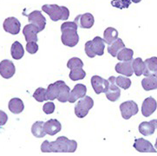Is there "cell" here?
I'll list each match as a JSON object with an SVG mask.
<instances>
[{"instance_id":"21","label":"cell","mask_w":157,"mask_h":156,"mask_svg":"<svg viewBox=\"0 0 157 156\" xmlns=\"http://www.w3.org/2000/svg\"><path fill=\"white\" fill-rule=\"evenodd\" d=\"M70 93H71L70 87L66 85L63 81H59V91L56 99L60 102H66L69 100Z\"/></svg>"},{"instance_id":"23","label":"cell","mask_w":157,"mask_h":156,"mask_svg":"<svg viewBox=\"0 0 157 156\" xmlns=\"http://www.w3.org/2000/svg\"><path fill=\"white\" fill-rule=\"evenodd\" d=\"M10 54H11L12 58H14L15 60H19L24 56L25 50H24L23 45L21 44L19 42L16 41L12 44L11 48H10Z\"/></svg>"},{"instance_id":"13","label":"cell","mask_w":157,"mask_h":156,"mask_svg":"<svg viewBox=\"0 0 157 156\" xmlns=\"http://www.w3.org/2000/svg\"><path fill=\"white\" fill-rule=\"evenodd\" d=\"M134 147L136 150L140 153H155L156 149L154 147L150 141H147L143 138L136 139L134 143Z\"/></svg>"},{"instance_id":"29","label":"cell","mask_w":157,"mask_h":156,"mask_svg":"<svg viewBox=\"0 0 157 156\" xmlns=\"http://www.w3.org/2000/svg\"><path fill=\"white\" fill-rule=\"evenodd\" d=\"M132 66H133L134 73L137 76H140L143 75L145 65H144V62L142 61L141 57H138V58H136V59L132 60Z\"/></svg>"},{"instance_id":"11","label":"cell","mask_w":157,"mask_h":156,"mask_svg":"<svg viewBox=\"0 0 157 156\" xmlns=\"http://www.w3.org/2000/svg\"><path fill=\"white\" fill-rule=\"evenodd\" d=\"M109 84V81L101 78V76H93L91 78V85L94 91L97 95L101 93H105Z\"/></svg>"},{"instance_id":"4","label":"cell","mask_w":157,"mask_h":156,"mask_svg":"<svg viewBox=\"0 0 157 156\" xmlns=\"http://www.w3.org/2000/svg\"><path fill=\"white\" fill-rule=\"evenodd\" d=\"M105 42L100 36H96L92 41H88L85 44V53L86 55L94 58L96 55H102L104 53Z\"/></svg>"},{"instance_id":"19","label":"cell","mask_w":157,"mask_h":156,"mask_svg":"<svg viewBox=\"0 0 157 156\" xmlns=\"http://www.w3.org/2000/svg\"><path fill=\"white\" fill-rule=\"evenodd\" d=\"M144 72L143 75L145 76H150L153 74L157 73V57L156 56H153L150 58H147L144 61Z\"/></svg>"},{"instance_id":"17","label":"cell","mask_w":157,"mask_h":156,"mask_svg":"<svg viewBox=\"0 0 157 156\" xmlns=\"http://www.w3.org/2000/svg\"><path fill=\"white\" fill-rule=\"evenodd\" d=\"M115 69L117 73L124 75L125 76H131L134 74L132 60L122 61V63H118Z\"/></svg>"},{"instance_id":"34","label":"cell","mask_w":157,"mask_h":156,"mask_svg":"<svg viewBox=\"0 0 157 156\" xmlns=\"http://www.w3.org/2000/svg\"><path fill=\"white\" fill-rule=\"evenodd\" d=\"M33 97L35 98V100H36L39 102L46 101L47 97H46V89L44 88H38L36 89L35 91V93L33 94Z\"/></svg>"},{"instance_id":"25","label":"cell","mask_w":157,"mask_h":156,"mask_svg":"<svg viewBox=\"0 0 157 156\" xmlns=\"http://www.w3.org/2000/svg\"><path fill=\"white\" fill-rule=\"evenodd\" d=\"M155 130V126L152 121H143L139 125V132L142 135L148 136L153 135Z\"/></svg>"},{"instance_id":"32","label":"cell","mask_w":157,"mask_h":156,"mask_svg":"<svg viewBox=\"0 0 157 156\" xmlns=\"http://www.w3.org/2000/svg\"><path fill=\"white\" fill-rule=\"evenodd\" d=\"M116 82L120 88L123 89H128L131 86V80L125 76H118L116 78Z\"/></svg>"},{"instance_id":"9","label":"cell","mask_w":157,"mask_h":156,"mask_svg":"<svg viewBox=\"0 0 157 156\" xmlns=\"http://www.w3.org/2000/svg\"><path fill=\"white\" fill-rule=\"evenodd\" d=\"M16 72L15 65L10 60H3L0 62V76L5 79H10L14 76Z\"/></svg>"},{"instance_id":"22","label":"cell","mask_w":157,"mask_h":156,"mask_svg":"<svg viewBox=\"0 0 157 156\" xmlns=\"http://www.w3.org/2000/svg\"><path fill=\"white\" fill-rule=\"evenodd\" d=\"M8 108L11 113L17 115V114H20L21 112H23L25 108V105H24L23 101L19 98H12L9 101Z\"/></svg>"},{"instance_id":"35","label":"cell","mask_w":157,"mask_h":156,"mask_svg":"<svg viewBox=\"0 0 157 156\" xmlns=\"http://www.w3.org/2000/svg\"><path fill=\"white\" fill-rule=\"evenodd\" d=\"M131 4L130 0H112L111 5L118 9H126Z\"/></svg>"},{"instance_id":"33","label":"cell","mask_w":157,"mask_h":156,"mask_svg":"<svg viewBox=\"0 0 157 156\" xmlns=\"http://www.w3.org/2000/svg\"><path fill=\"white\" fill-rule=\"evenodd\" d=\"M67 67L70 70H73V69H76V68H82L83 67V63L78 57H72L68 61Z\"/></svg>"},{"instance_id":"1","label":"cell","mask_w":157,"mask_h":156,"mask_svg":"<svg viewBox=\"0 0 157 156\" xmlns=\"http://www.w3.org/2000/svg\"><path fill=\"white\" fill-rule=\"evenodd\" d=\"M77 148V143L65 136H60L54 141H44L41 145L43 153H74Z\"/></svg>"},{"instance_id":"39","label":"cell","mask_w":157,"mask_h":156,"mask_svg":"<svg viewBox=\"0 0 157 156\" xmlns=\"http://www.w3.org/2000/svg\"><path fill=\"white\" fill-rule=\"evenodd\" d=\"M154 123V125L155 126V128H157V119H155V120H152L151 121Z\"/></svg>"},{"instance_id":"40","label":"cell","mask_w":157,"mask_h":156,"mask_svg":"<svg viewBox=\"0 0 157 156\" xmlns=\"http://www.w3.org/2000/svg\"><path fill=\"white\" fill-rule=\"evenodd\" d=\"M131 2H133V3H136V4H137V3H140L142 0H130Z\"/></svg>"},{"instance_id":"8","label":"cell","mask_w":157,"mask_h":156,"mask_svg":"<svg viewBox=\"0 0 157 156\" xmlns=\"http://www.w3.org/2000/svg\"><path fill=\"white\" fill-rule=\"evenodd\" d=\"M3 27L6 32L12 35H17L20 31L21 24L18 19H17L14 17H10L5 19L3 24Z\"/></svg>"},{"instance_id":"36","label":"cell","mask_w":157,"mask_h":156,"mask_svg":"<svg viewBox=\"0 0 157 156\" xmlns=\"http://www.w3.org/2000/svg\"><path fill=\"white\" fill-rule=\"evenodd\" d=\"M26 51L30 54H35L38 51V45L36 42H28L26 44Z\"/></svg>"},{"instance_id":"5","label":"cell","mask_w":157,"mask_h":156,"mask_svg":"<svg viewBox=\"0 0 157 156\" xmlns=\"http://www.w3.org/2000/svg\"><path fill=\"white\" fill-rule=\"evenodd\" d=\"M94 106V101L90 96H85L75 106V114L78 118H83Z\"/></svg>"},{"instance_id":"37","label":"cell","mask_w":157,"mask_h":156,"mask_svg":"<svg viewBox=\"0 0 157 156\" xmlns=\"http://www.w3.org/2000/svg\"><path fill=\"white\" fill-rule=\"evenodd\" d=\"M43 110L47 115H51L54 111H55V104L52 101L46 102L45 104L43 107Z\"/></svg>"},{"instance_id":"41","label":"cell","mask_w":157,"mask_h":156,"mask_svg":"<svg viewBox=\"0 0 157 156\" xmlns=\"http://www.w3.org/2000/svg\"><path fill=\"white\" fill-rule=\"evenodd\" d=\"M155 147L157 149V139H156V141H155Z\"/></svg>"},{"instance_id":"18","label":"cell","mask_w":157,"mask_h":156,"mask_svg":"<svg viewBox=\"0 0 157 156\" xmlns=\"http://www.w3.org/2000/svg\"><path fill=\"white\" fill-rule=\"evenodd\" d=\"M62 129L61 123L56 119H51L44 122V130L47 135L53 136Z\"/></svg>"},{"instance_id":"10","label":"cell","mask_w":157,"mask_h":156,"mask_svg":"<svg viewBox=\"0 0 157 156\" xmlns=\"http://www.w3.org/2000/svg\"><path fill=\"white\" fill-rule=\"evenodd\" d=\"M28 20L31 24L35 25L39 29L40 32L42 30H44L46 25V19L44 15L42 14V12L39 10H34L31 13H30L28 15Z\"/></svg>"},{"instance_id":"24","label":"cell","mask_w":157,"mask_h":156,"mask_svg":"<svg viewBox=\"0 0 157 156\" xmlns=\"http://www.w3.org/2000/svg\"><path fill=\"white\" fill-rule=\"evenodd\" d=\"M118 38V31L115 28L109 27L103 32V40L107 44H111Z\"/></svg>"},{"instance_id":"6","label":"cell","mask_w":157,"mask_h":156,"mask_svg":"<svg viewBox=\"0 0 157 156\" xmlns=\"http://www.w3.org/2000/svg\"><path fill=\"white\" fill-rule=\"evenodd\" d=\"M116 78L117 77L115 76H110L109 78V84L107 90L105 91L106 97L108 98V100L110 101H117L121 96V89H119V86L117 85L116 82Z\"/></svg>"},{"instance_id":"14","label":"cell","mask_w":157,"mask_h":156,"mask_svg":"<svg viewBox=\"0 0 157 156\" xmlns=\"http://www.w3.org/2000/svg\"><path fill=\"white\" fill-rule=\"evenodd\" d=\"M157 108V102L155 98H153L151 96L146 98L142 106V116L145 117H148L152 115L155 111L156 110Z\"/></svg>"},{"instance_id":"15","label":"cell","mask_w":157,"mask_h":156,"mask_svg":"<svg viewBox=\"0 0 157 156\" xmlns=\"http://www.w3.org/2000/svg\"><path fill=\"white\" fill-rule=\"evenodd\" d=\"M40 32L39 29L33 24H29L25 26L24 30H23V34L25 37L26 42H37V33Z\"/></svg>"},{"instance_id":"20","label":"cell","mask_w":157,"mask_h":156,"mask_svg":"<svg viewBox=\"0 0 157 156\" xmlns=\"http://www.w3.org/2000/svg\"><path fill=\"white\" fill-rule=\"evenodd\" d=\"M142 88L144 90L150 91L157 89V73L146 76L142 81Z\"/></svg>"},{"instance_id":"28","label":"cell","mask_w":157,"mask_h":156,"mask_svg":"<svg viewBox=\"0 0 157 156\" xmlns=\"http://www.w3.org/2000/svg\"><path fill=\"white\" fill-rule=\"evenodd\" d=\"M58 91H59V81H57L54 83H51L48 86L46 89V97L47 100H55L57 98L58 96Z\"/></svg>"},{"instance_id":"12","label":"cell","mask_w":157,"mask_h":156,"mask_svg":"<svg viewBox=\"0 0 157 156\" xmlns=\"http://www.w3.org/2000/svg\"><path fill=\"white\" fill-rule=\"evenodd\" d=\"M77 26L82 29H90L94 25V17L90 13H84L82 15H78L75 18V21Z\"/></svg>"},{"instance_id":"31","label":"cell","mask_w":157,"mask_h":156,"mask_svg":"<svg viewBox=\"0 0 157 156\" xmlns=\"http://www.w3.org/2000/svg\"><path fill=\"white\" fill-rule=\"evenodd\" d=\"M86 76V72L82 70V68H76L71 70L70 72V78L72 81L82 80Z\"/></svg>"},{"instance_id":"7","label":"cell","mask_w":157,"mask_h":156,"mask_svg":"<svg viewBox=\"0 0 157 156\" xmlns=\"http://www.w3.org/2000/svg\"><path fill=\"white\" fill-rule=\"evenodd\" d=\"M120 110L123 119L128 120L138 113V106L134 101H127L120 105Z\"/></svg>"},{"instance_id":"27","label":"cell","mask_w":157,"mask_h":156,"mask_svg":"<svg viewBox=\"0 0 157 156\" xmlns=\"http://www.w3.org/2000/svg\"><path fill=\"white\" fill-rule=\"evenodd\" d=\"M31 133L36 138H43L46 134L44 130V121H36L31 127Z\"/></svg>"},{"instance_id":"38","label":"cell","mask_w":157,"mask_h":156,"mask_svg":"<svg viewBox=\"0 0 157 156\" xmlns=\"http://www.w3.org/2000/svg\"><path fill=\"white\" fill-rule=\"evenodd\" d=\"M8 121V116L3 110H0V127L4 126Z\"/></svg>"},{"instance_id":"26","label":"cell","mask_w":157,"mask_h":156,"mask_svg":"<svg viewBox=\"0 0 157 156\" xmlns=\"http://www.w3.org/2000/svg\"><path fill=\"white\" fill-rule=\"evenodd\" d=\"M124 47H125V44H124L123 41L122 39H120V38H117V40L115 41V42H113L111 44H109L108 51H109V53L112 56L116 57L117 54L120 52V51L122 49H123Z\"/></svg>"},{"instance_id":"30","label":"cell","mask_w":157,"mask_h":156,"mask_svg":"<svg viewBox=\"0 0 157 156\" xmlns=\"http://www.w3.org/2000/svg\"><path fill=\"white\" fill-rule=\"evenodd\" d=\"M133 55H134V51L131 49H128L124 47L117 54V57L120 61H130L133 58Z\"/></svg>"},{"instance_id":"16","label":"cell","mask_w":157,"mask_h":156,"mask_svg":"<svg viewBox=\"0 0 157 156\" xmlns=\"http://www.w3.org/2000/svg\"><path fill=\"white\" fill-rule=\"evenodd\" d=\"M87 93V88L86 86L83 84H76L74 89L71 91L70 93V96H69V100L68 101L71 103H74L76 100L81 99L82 97H84Z\"/></svg>"},{"instance_id":"2","label":"cell","mask_w":157,"mask_h":156,"mask_svg":"<svg viewBox=\"0 0 157 156\" xmlns=\"http://www.w3.org/2000/svg\"><path fill=\"white\" fill-rule=\"evenodd\" d=\"M63 44L68 47H74L79 42L77 34V25L75 22H65L61 25Z\"/></svg>"},{"instance_id":"3","label":"cell","mask_w":157,"mask_h":156,"mask_svg":"<svg viewBox=\"0 0 157 156\" xmlns=\"http://www.w3.org/2000/svg\"><path fill=\"white\" fill-rule=\"evenodd\" d=\"M42 10L50 16L54 22L59 20H67L70 17V10L65 6L57 5H44L42 6Z\"/></svg>"}]
</instances>
